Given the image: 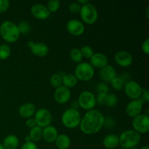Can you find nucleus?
<instances>
[{
	"label": "nucleus",
	"mask_w": 149,
	"mask_h": 149,
	"mask_svg": "<svg viewBox=\"0 0 149 149\" xmlns=\"http://www.w3.org/2000/svg\"><path fill=\"white\" fill-rule=\"evenodd\" d=\"M104 120V116L99 111L96 109L87 111L81 119L80 130L86 135L95 134L103 128Z\"/></svg>",
	"instance_id": "obj_1"
},
{
	"label": "nucleus",
	"mask_w": 149,
	"mask_h": 149,
	"mask_svg": "<svg viewBox=\"0 0 149 149\" xmlns=\"http://www.w3.org/2000/svg\"><path fill=\"white\" fill-rule=\"evenodd\" d=\"M0 35L8 43H15L20 36L17 26L10 20H5L0 26Z\"/></svg>",
	"instance_id": "obj_2"
},
{
	"label": "nucleus",
	"mask_w": 149,
	"mask_h": 149,
	"mask_svg": "<svg viewBox=\"0 0 149 149\" xmlns=\"http://www.w3.org/2000/svg\"><path fill=\"white\" fill-rule=\"evenodd\" d=\"M119 145L122 148L130 149L136 147L140 143L141 140V134L134 130H127L121 134L119 137Z\"/></svg>",
	"instance_id": "obj_3"
},
{
	"label": "nucleus",
	"mask_w": 149,
	"mask_h": 149,
	"mask_svg": "<svg viewBox=\"0 0 149 149\" xmlns=\"http://www.w3.org/2000/svg\"><path fill=\"white\" fill-rule=\"evenodd\" d=\"M81 119V117L79 111L72 109L65 110L61 116V122L63 125L69 129L77 127L79 125Z\"/></svg>",
	"instance_id": "obj_4"
},
{
	"label": "nucleus",
	"mask_w": 149,
	"mask_h": 149,
	"mask_svg": "<svg viewBox=\"0 0 149 149\" xmlns=\"http://www.w3.org/2000/svg\"><path fill=\"white\" fill-rule=\"evenodd\" d=\"M94 68L89 63L81 62L76 66L74 75L78 80L82 81H89L94 77Z\"/></svg>",
	"instance_id": "obj_5"
},
{
	"label": "nucleus",
	"mask_w": 149,
	"mask_h": 149,
	"mask_svg": "<svg viewBox=\"0 0 149 149\" xmlns=\"http://www.w3.org/2000/svg\"><path fill=\"white\" fill-rule=\"evenodd\" d=\"M79 13L83 22L88 25L94 24L98 17V12L97 9L90 2L81 6Z\"/></svg>",
	"instance_id": "obj_6"
},
{
	"label": "nucleus",
	"mask_w": 149,
	"mask_h": 149,
	"mask_svg": "<svg viewBox=\"0 0 149 149\" xmlns=\"http://www.w3.org/2000/svg\"><path fill=\"white\" fill-rule=\"evenodd\" d=\"M77 101L79 107L87 111L93 109L96 105L95 95L90 91H84L80 93Z\"/></svg>",
	"instance_id": "obj_7"
},
{
	"label": "nucleus",
	"mask_w": 149,
	"mask_h": 149,
	"mask_svg": "<svg viewBox=\"0 0 149 149\" xmlns=\"http://www.w3.org/2000/svg\"><path fill=\"white\" fill-rule=\"evenodd\" d=\"M132 125L133 130L139 134H145L149 131L148 115L141 113L132 118Z\"/></svg>",
	"instance_id": "obj_8"
},
{
	"label": "nucleus",
	"mask_w": 149,
	"mask_h": 149,
	"mask_svg": "<svg viewBox=\"0 0 149 149\" xmlns=\"http://www.w3.org/2000/svg\"><path fill=\"white\" fill-rule=\"evenodd\" d=\"M34 120L37 126L44 128L50 125L52 121V113L46 109H39L36 111L34 114Z\"/></svg>",
	"instance_id": "obj_9"
},
{
	"label": "nucleus",
	"mask_w": 149,
	"mask_h": 149,
	"mask_svg": "<svg viewBox=\"0 0 149 149\" xmlns=\"http://www.w3.org/2000/svg\"><path fill=\"white\" fill-rule=\"evenodd\" d=\"M125 94L132 100H138L140 99L142 93V87L137 81L133 80H130L125 83L124 87Z\"/></svg>",
	"instance_id": "obj_10"
},
{
	"label": "nucleus",
	"mask_w": 149,
	"mask_h": 149,
	"mask_svg": "<svg viewBox=\"0 0 149 149\" xmlns=\"http://www.w3.org/2000/svg\"><path fill=\"white\" fill-rule=\"evenodd\" d=\"M28 46L30 48L32 53L36 56L45 57L49 53V47L44 42H36V43L33 41H29L28 42Z\"/></svg>",
	"instance_id": "obj_11"
},
{
	"label": "nucleus",
	"mask_w": 149,
	"mask_h": 149,
	"mask_svg": "<svg viewBox=\"0 0 149 149\" xmlns=\"http://www.w3.org/2000/svg\"><path fill=\"white\" fill-rule=\"evenodd\" d=\"M66 29L68 33L74 36H79L84 32V26L80 20L77 19H71L68 20L66 24Z\"/></svg>",
	"instance_id": "obj_12"
},
{
	"label": "nucleus",
	"mask_w": 149,
	"mask_h": 149,
	"mask_svg": "<svg viewBox=\"0 0 149 149\" xmlns=\"http://www.w3.org/2000/svg\"><path fill=\"white\" fill-rule=\"evenodd\" d=\"M114 60L116 63L122 67H128L132 65L133 57L132 54L125 50H120L116 52Z\"/></svg>",
	"instance_id": "obj_13"
},
{
	"label": "nucleus",
	"mask_w": 149,
	"mask_h": 149,
	"mask_svg": "<svg viewBox=\"0 0 149 149\" xmlns=\"http://www.w3.org/2000/svg\"><path fill=\"white\" fill-rule=\"evenodd\" d=\"M31 13L33 17L39 20H46L50 15V12L49 11L47 6L39 3L32 6L31 8Z\"/></svg>",
	"instance_id": "obj_14"
},
{
	"label": "nucleus",
	"mask_w": 149,
	"mask_h": 149,
	"mask_svg": "<svg viewBox=\"0 0 149 149\" xmlns=\"http://www.w3.org/2000/svg\"><path fill=\"white\" fill-rule=\"evenodd\" d=\"M71 95L70 89L64 87L63 85L56 88L54 92V99L60 104L66 103L71 98Z\"/></svg>",
	"instance_id": "obj_15"
},
{
	"label": "nucleus",
	"mask_w": 149,
	"mask_h": 149,
	"mask_svg": "<svg viewBox=\"0 0 149 149\" xmlns=\"http://www.w3.org/2000/svg\"><path fill=\"white\" fill-rule=\"evenodd\" d=\"M126 113L130 117L134 118L141 113L143 110V102L141 99L132 100L126 106Z\"/></svg>",
	"instance_id": "obj_16"
},
{
	"label": "nucleus",
	"mask_w": 149,
	"mask_h": 149,
	"mask_svg": "<svg viewBox=\"0 0 149 149\" xmlns=\"http://www.w3.org/2000/svg\"><path fill=\"white\" fill-rule=\"evenodd\" d=\"M117 77L116 71L112 65H107L103 68H100V78L105 82H111L112 79Z\"/></svg>",
	"instance_id": "obj_17"
},
{
	"label": "nucleus",
	"mask_w": 149,
	"mask_h": 149,
	"mask_svg": "<svg viewBox=\"0 0 149 149\" xmlns=\"http://www.w3.org/2000/svg\"><path fill=\"white\" fill-rule=\"evenodd\" d=\"M90 64L94 68H102L108 65L109 60H108L107 56L101 52H97L94 53V55L90 58Z\"/></svg>",
	"instance_id": "obj_18"
},
{
	"label": "nucleus",
	"mask_w": 149,
	"mask_h": 149,
	"mask_svg": "<svg viewBox=\"0 0 149 149\" xmlns=\"http://www.w3.org/2000/svg\"><path fill=\"white\" fill-rule=\"evenodd\" d=\"M58 135V130L52 125H49L42 129V138L47 143H55Z\"/></svg>",
	"instance_id": "obj_19"
},
{
	"label": "nucleus",
	"mask_w": 149,
	"mask_h": 149,
	"mask_svg": "<svg viewBox=\"0 0 149 149\" xmlns=\"http://www.w3.org/2000/svg\"><path fill=\"white\" fill-rule=\"evenodd\" d=\"M36 106L32 103H26L21 105L19 109V114L21 117L29 119L36 113Z\"/></svg>",
	"instance_id": "obj_20"
},
{
	"label": "nucleus",
	"mask_w": 149,
	"mask_h": 149,
	"mask_svg": "<svg viewBox=\"0 0 149 149\" xmlns=\"http://www.w3.org/2000/svg\"><path fill=\"white\" fill-rule=\"evenodd\" d=\"M103 144L107 149H114L119 145V137L114 134L108 135L103 138Z\"/></svg>",
	"instance_id": "obj_21"
},
{
	"label": "nucleus",
	"mask_w": 149,
	"mask_h": 149,
	"mask_svg": "<svg viewBox=\"0 0 149 149\" xmlns=\"http://www.w3.org/2000/svg\"><path fill=\"white\" fill-rule=\"evenodd\" d=\"M58 149H68L71 146V139L65 134L58 135L55 141Z\"/></svg>",
	"instance_id": "obj_22"
},
{
	"label": "nucleus",
	"mask_w": 149,
	"mask_h": 149,
	"mask_svg": "<svg viewBox=\"0 0 149 149\" xmlns=\"http://www.w3.org/2000/svg\"><path fill=\"white\" fill-rule=\"evenodd\" d=\"M2 146L4 149H16L19 146V140L14 135H9L3 141Z\"/></svg>",
	"instance_id": "obj_23"
},
{
	"label": "nucleus",
	"mask_w": 149,
	"mask_h": 149,
	"mask_svg": "<svg viewBox=\"0 0 149 149\" xmlns=\"http://www.w3.org/2000/svg\"><path fill=\"white\" fill-rule=\"evenodd\" d=\"M62 81L64 87L69 89L74 87L77 85V82H78V79H77V78L74 74H67L63 77Z\"/></svg>",
	"instance_id": "obj_24"
},
{
	"label": "nucleus",
	"mask_w": 149,
	"mask_h": 149,
	"mask_svg": "<svg viewBox=\"0 0 149 149\" xmlns=\"http://www.w3.org/2000/svg\"><path fill=\"white\" fill-rule=\"evenodd\" d=\"M29 136L31 142H38L42 138V128L37 125L33 127L31 129Z\"/></svg>",
	"instance_id": "obj_25"
},
{
	"label": "nucleus",
	"mask_w": 149,
	"mask_h": 149,
	"mask_svg": "<svg viewBox=\"0 0 149 149\" xmlns=\"http://www.w3.org/2000/svg\"><path fill=\"white\" fill-rule=\"evenodd\" d=\"M70 58L72 61L74 62L77 63H79L82 61V55H81V52L80 51V49L79 48H73L70 51Z\"/></svg>",
	"instance_id": "obj_26"
},
{
	"label": "nucleus",
	"mask_w": 149,
	"mask_h": 149,
	"mask_svg": "<svg viewBox=\"0 0 149 149\" xmlns=\"http://www.w3.org/2000/svg\"><path fill=\"white\" fill-rule=\"evenodd\" d=\"M62 79L63 77L59 73H55V74H52L50 77V78H49V83H50V84L52 87L56 89L62 86Z\"/></svg>",
	"instance_id": "obj_27"
},
{
	"label": "nucleus",
	"mask_w": 149,
	"mask_h": 149,
	"mask_svg": "<svg viewBox=\"0 0 149 149\" xmlns=\"http://www.w3.org/2000/svg\"><path fill=\"white\" fill-rule=\"evenodd\" d=\"M11 54V48L8 45L2 44L0 45V60H7Z\"/></svg>",
	"instance_id": "obj_28"
},
{
	"label": "nucleus",
	"mask_w": 149,
	"mask_h": 149,
	"mask_svg": "<svg viewBox=\"0 0 149 149\" xmlns=\"http://www.w3.org/2000/svg\"><path fill=\"white\" fill-rule=\"evenodd\" d=\"M110 83L111 87L116 90H121L124 89L125 84V81L120 77H116L111 80Z\"/></svg>",
	"instance_id": "obj_29"
},
{
	"label": "nucleus",
	"mask_w": 149,
	"mask_h": 149,
	"mask_svg": "<svg viewBox=\"0 0 149 149\" xmlns=\"http://www.w3.org/2000/svg\"><path fill=\"white\" fill-rule=\"evenodd\" d=\"M17 28H18V30L20 31V34H26V33H29L31 31V26L29 24V23L26 20H22L20 23H18V25H17Z\"/></svg>",
	"instance_id": "obj_30"
},
{
	"label": "nucleus",
	"mask_w": 149,
	"mask_h": 149,
	"mask_svg": "<svg viewBox=\"0 0 149 149\" xmlns=\"http://www.w3.org/2000/svg\"><path fill=\"white\" fill-rule=\"evenodd\" d=\"M80 51H81L83 58H87V59H90L91 57L94 55V50L89 45H84V46H82L81 49H80Z\"/></svg>",
	"instance_id": "obj_31"
},
{
	"label": "nucleus",
	"mask_w": 149,
	"mask_h": 149,
	"mask_svg": "<svg viewBox=\"0 0 149 149\" xmlns=\"http://www.w3.org/2000/svg\"><path fill=\"white\" fill-rule=\"evenodd\" d=\"M61 6V1L59 0H49L47 1V7L50 13H55L58 11Z\"/></svg>",
	"instance_id": "obj_32"
},
{
	"label": "nucleus",
	"mask_w": 149,
	"mask_h": 149,
	"mask_svg": "<svg viewBox=\"0 0 149 149\" xmlns=\"http://www.w3.org/2000/svg\"><path fill=\"white\" fill-rule=\"evenodd\" d=\"M118 103V97L116 95L113 93H109L108 94L107 100H106V105L109 107H113L116 106Z\"/></svg>",
	"instance_id": "obj_33"
},
{
	"label": "nucleus",
	"mask_w": 149,
	"mask_h": 149,
	"mask_svg": "<svg viewBox=\"0 0 149 149\" xmlns=\"http://www.w3.org/2000/svg\"><path fill=\"white\" fill-rule=\"evenodd\" d=\"M108 94L106 93H97V96H95L96 103L99 105H106L107 100Z\"/></svg>",
	"instance_id": "obj_34"
},
{
	"label": "nucleus",
	"mask_w": 149,
	"mask_h": 149,
	"mask_svg": "<svg viewBox=\"0 0 149 149\" xmlns=\"http://www.w3.org/2000/svg\"><path fill=\"white\" fill-rule=\"evenodd\" d=\"M96 91L98 93H106V94H109V86L104 82L99 83V84L96 86Z\"/></svg>",
	"instance_id": "obj_35"
},
{
	"label": "nucleus",
	"mask_w": 149,
	"mask_h": 149,
	"mask_svg": "<svg viewBox=\"0 0 149 149\" xmlns=\"http://www.w3.org/2000/svg\"><path fill=\"white\" fill-rule=\"evenodd\" d=\"M81 6L80 5L77 1L71 2V4H69V6H68V9H69V10L71 11V13H74V14L79 13L80 10H81Z\"/></svg>",
	"instance_id": "obj_36"
},
{
	"label": "nucleus",
	"mask_w": 149,
	"mask_h": 149,
	"mask_svg": "<svg viewBox=\"0 0 149 149\" xmlns=\"http://www.w3.org/2000/svg\"><path fill=\"white\" fill-rule=\"evenodd\" d=\"M10 1L8 0H0V13H4L8 10Z\"/></svg>",
	"instance_id": "obj_37"
},
{
	"label": "nucleus",
	"mask_w": 149,
	"mask_h": 149,
	"mask_svg": "<svg viewBox=\"0 0 149 149\" xmlns=\"http://www.w3.org/2000/svg\"><path fill=\"white\" fill-rule=\"evenodd\" d=\"M141 100L142 102H149V91L147 89L143 88L142 93H141Z\"/></svg>",
	"instance_id": "obj_38"
},
{
	"label": "nucleus",
	"mask_w": 149,
	"mask_h": 149,
	"mask_svg": "<svg viewBox=\"0 0 149 149\" xmlns=\"http://www.w3.org/2000/svg\"><path fill=\"white\" fill-rule=\"evenodd\" d=\"M141 49H142V51L146 55H148L149 54V39L147 38L145 40L143 41V42L142 43V45H141Z\"/></svg>",
	"instance_id": "obj_39"
},
{
	"label": "nucleus",
	"mask_w": 149,
	"mask_h": 149,
	"mask_svg": "<svg viewBox=\"0 0 149 149\" xmlns=\"http://www.w3.org/2000/svg\"><path fill=\"white\" fill-rule=\"evenodd\" d=\"M20 149H38L36 143L33 142H26L23 146H22L21 148Z\"/></svg>",
	"instance_id": "obj_40"
},
{
	"label": "nucleus",
	"mask_w": 149,
	"mask_h": 149,
	"mask_svg": "<svg viewBox=\"0 0 149 149\" xmlns=\"http://www.w3.org/2000/svg\"><path fill=\"white\" fill-rule=\"evenodd\" d=\"M115 125V121L113 120V119H112L111 117H109L108 119H105L104 120V125L103 126H106L107 127H112L113 125Z\"/></svg>",
	"instance_id": "obj_41"
},
{
	"label": "nucleus",
	"mask_w": 149,
	"mask_h": 149,
	"mask_svg": "<svg viewBox=\"0 0 149 149\" xmlns=\"http://www.w3.org/2000/svg\"><path fill=\"white\" fill-rule=\"evenodd\" d=\"M26 125L29 128H33V127L36 126V122H35L34 119H32V118H29V119H27L26 122Z\"/></svg>",
	"instance_id": "obj_42"
},
{
	"label": "nucleus",
	"mask_w": 149,
	"mask_h": 149,
	"mask_svg": "<svg viewBox=\"0 0 149 149\" xmlns=\"http://www.w3.org/2000/svg\"><path fill=\"white\" fill-rule=\"evenodd\" d=\"M120 77L125 81V83H126L130 81V74H128L127 72H124L122 73V75L120 76Z\"/></svg>",
	"instance_id": "obj_43"
},
{
	"label": "nucleus",
	"mask_w": 149,
	"mask_h": 149,
	"mask_svg": "<svg viewBox=\"0 0 149 149\" xmlns=\"http://www.w3.org/2000/svg\"><path fill=\"white\" fill-rule=\"evenodd\" d=\"M79 103L77 100H75V101H74L71 103V109H74V110L79 111Z\"/></svg>",
	"instance_id": "obj_44"
},
{
	"label": "nucleus",
	"mask_w": 149,
	"mask_h": 149,
	"mask_svg": "<svg viewBox=\"0 0 149 149\" xmlns=\"http://www.w3.org/2000/svg\"><path fill=\"white\" fill-rule=\"evenodd\" d=\"M77 2H78L81 6H83V5H84V4L89 3L90 1H89L88 0H78V1H77Z\"/></svg>",
	"instance_id": "obj_45"
},
{
	"label": "nucleus",
	"mask_w": 149,
	"mask_h": 149,
	"mask_svg": "<svg viewBox=\"0 0 149 149\" xmlns=\"http://www.w3.org/2000/svg\"><path fill=\"white\" fill-rule=\"evenodd\" d=\"M140 149H149V148H148V146H144L141 147V148Z\"/></svg>",
	"instance_id": "obj_46"
},
{
	"label": "nucleus",
	"mask_w": 149,
	"mask_h": 149,
	"mask_svg": "<svg viewBox=\"0 0 149 149\" xmlns=\"http://www.w3.org/2000/svg\"><path fill=\"white\" fill-rule=\"evenodd\" d=\"M148 10H149V7H147V10H146V16H147V18H148Z\"/></svg>",
	"instance_id": "obj_47"
},
{
	"label": "nucleus",
	"mask_w": 149,
	"mask_h": 149,
	"mask_svg": "<svg viewBox=\"0 0 149 149\" xmlns=\"http://www.w3.org/2000/svg\"><path fill=\"white\" fill-rule=\"evenodd\" d=\"M0 149H4V146H2V144H1V143H0Z\"/></svg>",
	"instance_id": "obj_48"
},
{
	"label": "nucleus",
	"mask_w": 149,
	"mask_h": 149,
	"mask_svg": "<svg viewBox=\"0 0 149 149\" xmlns=\"http://www.w3.org/2000/svg\"><path fill=\"white\" fill-rule=\"evenodd\" d=\"M130 149H138V148H137V147H134V148H130Z\"/></svg>",
	"instance_id": "obj_49"
},
{
	"label": "nucleus",
	"mask_w": 149,
	"mask_h": 149,
	"mask_svg": "<svg viewBox=\"0 0 149 149\" xmlns=\"http://www.w3.org/2000/svg\"><path fill=\"white\" fill-rule=\"evenodd\" d=\"M119 149H124V148H119Z\"/></svg>",
	"instance_id": "obj_50"
}]
</instances>
